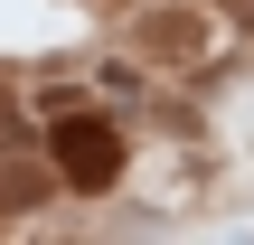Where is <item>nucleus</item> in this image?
<instances>
[{"label": "nucleus", "instance_id": "f257e3e1", "mask_svg": "<svg viewBox=\"0 0 254 245\" xmlns=\"http://www.w3.org/2000/svg\"><path fill=\"white\" fill-rule=\"evenodd\" d=\"M57 170H66L75 189H104V179L123 170V142H113V123H57Z\"/></svg>", "mask_w": 254, "mask_h": 245}]
</instances>
